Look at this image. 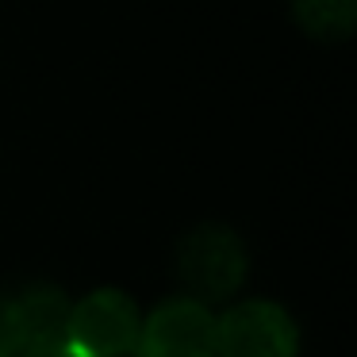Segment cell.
Returning <instances> with one entry per match:
<instances>
[{
  "label": "cell",
  "mask_w": 357,
  "mask_h": 357,
  "mask_svg": "<svg viewBox=\"0 0 357 357\" xmlns=\"http://www.w3.org/2000/svg\"><path fill=\"white\" fill-rule=\"evenodd\" d=\"M70 315L73 303L58 288H27L20 300H12L16 357L66 354L70 349Z\"/></svg>",
  "instance_id": "cell-5"
},
{
  "label": "cell",
  "mask_w": 357,
  "mask_h": 357,
  "mask_svg": "<svg viewBox=\"0 0 357 357\" xmlns=\"http://www.w3.org/2000/svg\"><path fill=\"white\" fill-rule=\"evenodd\" d=\"M292 4V20L300 31L323 43H342L354 35L357 24V0H288Z\"/></svg>",
  "instance_id": "cell-6"
},
{
  "label": "cell",
  "mask_w": 357,
  "mask_h": 357,
  "mask_svg": "<svg viewBox=\"0 0 357 357\" xmlns=\"http://www.w3.org/2000/svg\"><path fill=\"white\" fill-rule=\"evenodd\" d=\"M250 257L242 238L223 223H200L177 242V277L188 288V300L208 303V300H227L238 292L246 280Z\"/></svg>",
  "instance_id": "cell-1"
},
{
  "label": "cell",
  "mask_w": 357,
  "mask_h": 357,
  "mask_svg": "<svg viewBox=\"0 0 357 357\" xmlns=\"http://www.w3.org/2000/svg\"><path fill=\"white\" fill-rule=\"evenodd\" d=\"M39 357H77V354H70V349H66V354H39Z\"/></svg>",
  "instance_id": "cell-8"
},
{
  "label": "cell",
  "mask_w": 357,
  "mask_h": 357,
  "mask_svg": "<svg viewBox=\"0 0 357 357\" xmlns=\"http://www.w3.org/2000/svg\"><path fill=\"white\" fill-rule=\"evenodd\" d=\"M139 357H215V319L204 303L165 300L146 315L139 331Z\"/></svg>",
  "instance_id": "cell-4"
},
{
  "label": "cell",
  "mask_w": 357,
  "mask_h": 357,
  "mask_svg": "<svg viewBox=\"0 0 357 357\" xmlns=\"http://www.w3.org/2000/svg\"><path fill=\"white\" fill-rule=\"evenodd\" d=\"M300 334L284 307L250 300L215 323V357H296Z\"/></svg>",
  "instance_id": "cell-3"
},
{
  "label": "cell",
  "mask_w": 357,
  "mask_h": 357,
  "mask_svg": "<svg viewBox=\"0 0 357 357\" xmlns=\"http://www.w3.org/2000/svg\"><path fill=\"white\" fill-rule=\"evenodd\" d=\"M142 315L131 296L116 288L85 296L70 315V354L77 357H123L139 346Z\"/></svg>",
  "instance_id": "cell-2"
},
{
  "label": "cell",
  "mask_w": 357,
  "mask_h": 357,
  "mask_svg": "<svg viewBox=\"0 0 357 357\" xmlns=\"http://www.w3.org/2000/svg\"><path fill=\"white\" fill-rule=\"evenodd\" d=\"M0 357H16V354H12V349H0Z\"/></svg>",
  "instance_id": "cell-9"
},
{
  "label": "cell",
  "mask_w": 357,
  "mask_h": 357,
  "mask_svg": "<svg viewBox=\"0 0 357 357\" xmlns=\"http://www.w3.org/2000/svg\"><path fill=\"white\" fill-rule=\"evenodd\" d=\"M0 349H12L16 354V342H12V300L0 296Z\"/></svg>",
  "instance_id": "cell-7"
}]
</instances>
